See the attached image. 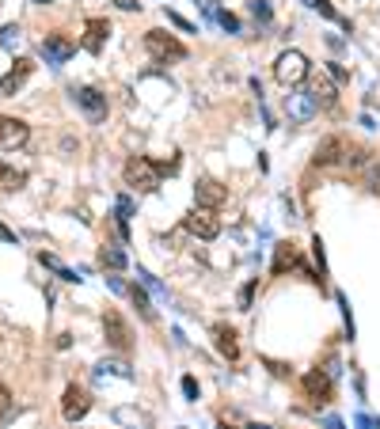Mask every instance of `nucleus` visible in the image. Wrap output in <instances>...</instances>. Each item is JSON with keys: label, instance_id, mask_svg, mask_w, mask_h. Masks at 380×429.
Returning a JSON list of instances; mask_svg holds the SVG:
<instances>
[{"label": "nucleus", "instance_id": "obj_11", "mask_svg": "<svg viewBox=\"0 0 380 429\" xmlns=\"http://www.w3.org/2000/svg\"><path fill=\"white\" fill-rule=\"evenodd\" d=\"M72 95H76V103L88 110V118H95V122L107 118V95H99L95 87H80V92H72Z\"/></svg>", "mask_w": 380, "mask_h": 429}, {"label": "nucleus", "instance_id": "obj_15", "mask_svg": "<svg viewBox=\"0 0 380 429\" xmlns=\"http://www.w3.org/2000/svg\"><path fill=\"white\" fill-rule=\"evenodd\" d=\"M304 392H308V399H316V403L331 399V376L320 372V369H312L308 376H304Z\"/></svg>", "mask_w": 380, "mask_h": 429}, {"label": "nucleus", "instance_id": "obj_23", "mask_svg": "<svg viewBox=\"0 0 380 429\" xmlns=\"http://www.w3.org/2000/svg\"><path fill=\"white\" fill-rule=\"evenodd\" d=\"M251 12H255V15H263V19H266V15H270V8H266V0H251Z\"/></svg>", "mask_w": 380, "mask_h": 429}, {"label": "nucleus", "instance_id": "obj_24", "mask_svg": "<svg viewBox=\"0 0 380 429\" xmlns=\"http://www.w3.org/2000/svg\"><path fill=\"white\" fill-rule=\"evenodd\" d=\"M0 244H15V232L4 228V224H0Z\"/></svg>", "mask_w": 380, "mask_h": 429}, {"label": "nucleus", "instance_id": "obj_28", "mask_svg": "<svg viewBox=\"0 0 380 429\" xmlns=\"http://www.w3.org/2000/svg\"><path fill=\"white\" fill-rule=\"evenodd\" d=\"M35 4H46V0H35Z\"/></svg>", "mask_w": 380, "mask_h": 429}, {"label": "nucleus", "instance_id": "obj_20", "mask_svg": "<svg viewBox=\"0 0 380 429\" xmlns=\"http://www.w3.org/2000/svg\"><path fill=\"white\" fill-rule=\"evenodd\" d=\"M129 296H133V304H137V312H141V315H144V319H149V323H152V319H156V312H152V304H149V296H144V289H137V285H133V289H129Z\"/></svg>", "mask_w": 380, "mask_h": 429}, {"label": "nucleus", "instance_id": "obj_9", "mask_svg": "<svg viewBox=\"0 0 380 429\" xmlns=\"http://www.w3.org/2000/svg\"><path fill=\"white\" fill-rule=\"evenodd\" d=\"M346 160V141L342 137H323L316 144V152H312V164L316 167H331V164H342Z\"/></svg>", "mask_w": 380, "mask_h": 429}, {"label": "nucleus", "instance_id": "obj_25", "mask_svg": "<svg viewBox=\"0 0 380 429\" xmlns=\"http://www.w3.org/2000/svg\"><path fill=\"white\" fill-rule=\"evenodd\" d=\"M316 8H320V12H323V15H327V19H335V8H331V4H327V0H316Z\"/></svg>", "mask_w": 380, "mask_h": 429}, {"label": "nucleus", "instance_id": "obj_12", "mask_svg": "<svg viewBox=\"0 0 380 429\" xmlns=\"http://www.w3.org/2000/svg\"><path fill=\"white\" fill-rule=\"evenodd\" d=\"M107 38H110V23L107 19H88V27H84V50L88 53H99Z\"/></svg>", "mask_w": 380, "mask_h": 429}, {"label": "nucleus", "instance_id": "obj_18", "mask_svg": "<svg viewBox=\"0 0 380 429\" xmlns=\"http://www.w3.org/2000/svg\"><path fill=\"white\" fill-rule=\"evenodd\" d=\"M308 95L316 99V107H335V99H338V95H335V87H331L323 76L316 80V84H312V92H308Z\"/></svg>", "mask_w": 380, "mask_h": 429}, {"label": "nucleus", "instance_id": "obj_8", "mask_svg": "<svg viewBox=\"0 0 380 429\" xmlns=\"http://www.w3.org/2000/svg\"><path fill=\"white\" fill-rule=\"evenodd\" d=\"M194 198H198V209H221L229 201V186H221L217 179H198Z\"/></svg>", "mask_w": 380, "mask_h": 429}, {"label": "nucleus", "instance_id": "obj_26", "mask_svg": "<svg viewBox=\"0 0 380 429\" xmlns=\"http://www.w3.org/2000/svg\"><path fill=\"white\" fill-rule=\"evenodd\" d=\"M115 4L122 8V12H133V8H141V4H137V0H115Z\"/></svg>", "mask_w": 380, "mask_h": 429}, {"label": "nucleus", "instance_id": "obj_19", "mask_svg": "<svg viewBox=\"0 0 380 429\" xmlns=\"http://www.w3.org/2000/svg\"><path fill=\"white\" fill-rule=\"evenodd\" d=\"M312 110H316V99H312L308 92H297L293 95V118H308Z\"/></svg>", "mask_w": 380, "mask_h": 429}, {"label": "nucleus", "instance_id": "obj_22", "mask_svg": "<svg viewBox=\"0 0 380 429\" xmlns=\"http://www.w3.org/2000/svg\"><path fill=\"white\" fill-rule=\"evenodd\" d=\"M8 414H12V392H8L4 384H0V422H4Z\"/></svg>", "mask_w": 380, "mask_h": 429}, {"label": "nucleus", "instance_id": "obj_10", "mask_svg": "<svg viewBox=\"0 0 380 429\" xmlns=\"http://www.w3.org/2000/svg\"><path fill=\"white\" fill-rule=\"evenodd\" d=\"M72 50H76V46H72L65 35H46V38H42V58H46V61H53V65L69 61V58H72Z\"/></svg>", "mask_w": 380, "mask_h": 429}, {"label": "nucleus", "instance_id": "obj_13", "mask_svg": "<svg viewBox=\"0 0 380 429\" xmlns=\"http://www.w3.org/2000/svg\"><path fill=\"white\" fill-rule=\"evenodd\" d=\"M31 72H35V65H31L27 58H19V61H15V69L8 72L4 80H0V92H4V95H15L23 84H27V76H31Z\"/></svg>", "mask_w": 380, "mask_h": 429}, {"label": "nucleus", "instance_id": "obj_21", "mask_svg": "<svg viewBox=\"0 0 380 429\" xmlns=\"http://www.w3.org/2000/svg\"><path fill=\"white\" fill-rule=\"evenodd\" d=\"M99 258H103V266H110V270H122V266H126V255H122V251H115V247H107Z\"/></svg>", "mask_w": 380, "mask_h": 429}, {"label": "nucleus", "instance_id": "obj_14", "mask_svg": "<svg viewBox=\"0 0 380 429\" xmlns=\"http://www.w3.org/2000/svg\"><path fill=\"white\" fill-rule=\"evenodd\" d=\"M213 342H217V353H221V358H229V361H236L240 358V342H236V330L232 327H213Z\"/></svg>", "mask_w": 380, "mask_h": 429}, {"label": "nucleus", "instance_id": "obj_1", "mask_svg": "<svg viewBox=\"0 0 380 429\" xmlns=\"http://www.w3.org/2000/svg\"><path fill=\"white\" fill-rule=\"evenodd\" d=\"M308 72H312V65H308V58H304L301 50H286L278 61H274V76H278V84H286V87L304 84Z\"/></svg>", "mask_w": 380, "mask_h": 429}, {"label": "nucleus", "instance_id": "obj_17", "mask_svg": "<svg viewBox=\"0 0 380 429\" xmlns=\"http://www.w3.org/2000/svg\"><path fill=\"white\" fill-rule=\"evenodd\" d=\"M27 183V171H15L12 164H0V190H19Z\"/></svg>", "mask_w": 380, "mask_h": 429}, {"label": "nucleus", "instance_id": "obj_2", "mask_svg": "<svg viewBox=\"0 0 380 429\" xmlns=\"http://www.w3.org/2000/svg\"><path fill=\"white\" fill-rule=\"evenodd\" d=\"M122 175H126V183L133 186V190H156L160 186V171H156V164L152 160H144V156H129L126 160V167H122Z\"/></svg>", "mask_w": 380, "mask_h": 429}, {"label": "nucleus", "instance_id": "obj_7", "mask_svg": "<svg viewBox=\"0 0 380 429\" xmlns=\"http://www.w3.org/2000/svg\"><path fill=\"white\" fill-rule=\"evenodd\" d=\"M31 137V126L23 118H8L0 115V149H23Z\"/></svg>", "mask_w": 380, "mask_h": 429}, {"label": "nucleus", "instance_id": "obj_16", "mask_svg": "<svg viewBox=\"0 0 380 429\" xmlns=\"http://www.w3.org/2000/svg\"><path fill=\"white\" fill-rule=\"evenodd\" d=\"M297 262H301V251H297L293 244H278V251H274V266H270V274H274V278H281V274L293 270Z\"/></svg>", "mask_w": 380, "mask_h": 429}, {"label": "nucleus", "instance_id": "obj_3", "mask_svg": "<svg viewBox=\"0 0 380 429\" xmlns=\"http://www.w3.org/2000/svg\"><path fill=\"white\" fill-rule=\"evenodd\" d=\"M144 50H149L156 61H179V58H187V46H183L179 38H172L167 31H149V35H144Z\"/></svg>", "mask_w": 380, "mask_h": 429}, {"label": "nucleus", "instance_id": "obj_6", "mask_svg": "<svg viewBox=\"0 0 380 429\" xmlns=\"http://www.w3.org/2000/svg\"><path fill=\"white\" fill-rule=\"evenodd\" d=\"M103 335H107V342L115 346L118 353H129V327H126V319L118 312H103Z\"/></svg>", "mask_w": 380, "mask_h": 429}, {"label": "nucleus", "instance_id": "obj_27", "mask_svg": "<svg viewBox=\"0 0 380 429\" xmlns=\"http://www.w3.org/2000/svg\"><path fill=\"white\" fill-rule=\"evenodd\" d=\"M183 392H187L190 395V399H194V395H198V387H194V380L187 376V380H183Z\"/></svg>", "mask_w": 380, "mask_h": 429}, {"label": "nucleus", "instance_id": "obj_4", "mask_svg": "<svg viewBox=\"0 0 380 429\" xmlns=\"http://www.w3.org/2000/svg\"><path fill=\"white\" fill-rule=\"evenodd\" d=\"M183 228H187L194 239H217L221 236V221L213 217V209H190V213L183 217Z\"/></svg>", "mask_w": 380, "mask_h": 429}, {"label": "nucleus", "instance_id": "obj_5", "mask_svg": "<svg viewBox=\"0 0 380 429\" xmlns=\"http://www.w3.org/2000/svg\"><path fill=\"white\" fill-rule=\"evenodd\" d=\"M92 410V395L84 392L80 384H69L65 387V399H61V414H65V422H80V418Z\"/></svg>", "mask_w": 380, "mask_h": 429}]
</instances>
